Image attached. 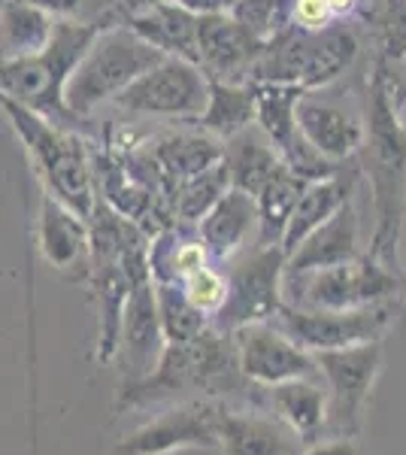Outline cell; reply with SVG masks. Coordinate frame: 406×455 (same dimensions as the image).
I'll return each mask as SVG.
<instances>
[{"label": "cell", "instance_id": "cell-1", "mask_svg": "<svg viewBox=\"0 0 406 455\" xmlns=\"http://www.w3.org/2000/svg\"><path fill=\"white\" fill-rule=\"evenodd\" d=\"M361 176H367L373 204V240L367 255H373L388 270L401 274L397 246L406 225V122L388 85V64L376 61L367 85L364 143L355 156ZM403 276V274H401Z\"/></svg>", "mask_w": 406, "mask_h": 455}, {"label": "cell", "instance_id": "cell-2", "mask_svg": "<svg viewBox=\"0 0 406 455\" xmlns=\"http://www.w3.org/2000/svg\"><path fill=\"white\" fill-rule=\"evenodd\" d=\"M0 113L25 146L31 167L43 182V192L88 222L98 207V188H94L92 152L83 137L61 131L46 116L21 107L4 92H0Z\"/></svg>", "mask_w": 406, "mask_h": 455}, {"label": "cell", "instance_id": "cell-3", "mask_svg": "<svg viewBox=\"0 0 406 455\" xmlns=\"http://www.w3.org/2000/svg\"><path fill=\"white\" fill-rule=\"evenodd\" d=\"M100 28L103 21L55 19V31L43 52L28 58H0V92L55 124L76 122V116L64 104V85Z\"/></svg>", "mask_w": 406, "mask_h": 455}, {"label": "cell", "instance_id": "cell-4", "mask_svg": "<svg viewBox=\"0 0 406 455\" xmlns=\"http://www.w3.org/2000/svg\"><path fill=\"white\" fill-rule=\"evenodd\" d=\"M358 55L361 36L346 21H334L322 31H298L288 25L276 40L261 49L252 83H291L304 92H315L346 76Z\"/></svg>", "mask_w": 406, "mask_h": 455}, {"label": "cell", "instance_id": "cell-5", "mask_svg": "<svg viewBox=\"0 0 406 455\" xmlns=\"http://www.w3.org/2000/svg\"><path fill=\"white\" fill-rule=\"evenodd\" d=\"M161 49L124 25H103L64 85V104L76 119L94 113L103 100H115L134 79L164 61Z\"/></svg>", "mask_w": 406, "mask_h": 455}, {"label": "cell", "instance_id": "cell-6", "mask_svg": "<svg viewBox=\"0 0 406 455\" xmlns=\"http://www.w3.org/2000/svg\"><path fill=\"white\" fill-rule=\"evenodd\" d=\"M234 373H240V368L231 334L210 325L201 337L188 343H164L158 364L149 377L137 379V383H124L119 407L124 403L139 407V403H152L179 392H195V388L212 392L221 383H231Z\"/></svg>", "mask_w": 406, "mask_h": 455}, {"label": "cell", "instance_id": "cell-7", "mask_svg": "<svg viewBox=\"0 0 406 455\" xmlns=\"http://www.w3.org/2000/svg\"><path fill=\"white\" fill-rule=\"evenodd\" d=\"M225 264V300L212 315V328L231 334L249 322H270L285 300V252L279 243H255Z\"/></svg>", "mask_w": 406, "mask_h": 455}, {"label": "cell", "instance_id": "cell-8", "mask_svg": "<svg viewBox=\"0 0 406 455\" xmlns=\"http://www.w3.org/2000/svg\"><path fill=\"white\" fill-rule=\"evenodd\" d=\"M285 283L298 289L291 307H306V310H355L367 304H388L403 291V276L367 252L334 267L285 276Z\"/></svg>", "mask_w": 406, "mask_h": 455}, {"label": "cell", "instance_id": "cell-9", "mask_svg": "<svg viewBox=\"0 0 406 455\" xmlns=\"http://www.w3.org/2000/svg\"><path fill=\"white\" fill-rule=\"evenodd\" d=\"M382 352H386L382 340L313 352L324 392H328L324 431L330 437H358L373 383L382 371Z\"/></svg>", "mask_w": 406, "mask_h": 455}, {"label": "cell", "instance_id": "cell-10", "mask_svg": "<svg viewBox=\"0 0 406 455\" xmlns=\"http://www.w3.org/2000/svg\"><path fill=\"white\" fill-rule=\"evenodd\" d=\"M391 319H394L391 300L388 304L355 307V310H306V307H291L283 300V307L270 322L285 337H291L300 349L324 352L382 340Z\"/></svg>", "mask_w": 406, "mask_h": 455}, {"label": "cell", "instance_id": "cell-11", "mask_svg": "<svg viewBox=\"0 0 406 455\" xmlns=\"http://www.w3.org/2000/svg\"><path fill=\"white\" fill-rule=\"evenodd\" d=\"M206 94H210L206 73L186 58L167 55L164 61L134 79L113 104L124 113L195 122L206 107Z\"/></svg>", "mask_w": 406, "mask_h": 455}, {"label": "cell", "instance_id": "cell-12", "mask_svg": "<svg viewBox=\"0 0 406 455\" xmlns=\"http://www.w3.org/2000/svg\"><path fill=\"white\" fill-rule=\"evenodd\" d=\"M234 355L243 379L255 386H276L288 379L319 377L313 352L300 349L291 337H285L273 322H249L231 331Z\"/></svg>", "mask_w": 406, "mask_h": 455}, {"label": "cell", "instance_id": "cell-13", "mask_svg": "<svg viewBox=\"0 0 406 455\" xmlns=\"http://www.w3.org/2000/svg\"><path fill=\"white\" fill-rule=\"evenodd\" d=\"M219 407L210 401H191L146 422L134 435L115 443V455H173L182 450H216Z\"/></svg>", "mask_w": 406, "mask_h": 455}, {"label": "cell", "instance_id": "cell-14", "mask_svg": "<svg viewBox=\"0 0 406 455\" xmlns=\"http://www.w3.org/2000/svg\"><path fill=\"white\" fill-rule=\"evenodd\" d=\"M298 134L328 161H352L364 143V116L352 113L337 100H328L322 94L304 92L294 109Z\"/></svg>", "mask_w": 406, "mask_h": 455}, {"label": "cell", "instance_id": "cell-15", "mask_svg": "<svg viewBox=\"0 0 406 455\" xmlns=\"http://www.w3.org/2000/svg\"><path fill=\"white\" fill-rule=\"evenodd\" d=\"M261 49L231 16H197V68L206 79L252 83Z\"/></svg>", "mask_w": 406, "mask_h": 455}, {"label": "cell", "instance_id": "cell-16", "mask_svg": "<svg viewBox=\"0 0 406 455\" xmlns=\"http://www.w3.org/2000/svg\"><path fill=\"white\" fill-rule=\"evenodd\" d=\"M161 349H164V334H161L158 307H155V285L152 280L134 283L124 300L119 349H115L122 371L128 373V383L149 377L161 358Z\"/></svg>", "mask_w": 406, "mask_h": 455}, {"label": "cell", "instance_id": "cell-17", "mask_svg": "<svg viewBox=\"0 0 406 455\" xmlns=\"http://www.w3.org/2000/svg\"><path fill=\"white\" fill-rule=\"evenodd\" d=\"M36 246H40L43 261L55 274L64 276H88V222L76 212L58 204L55 197L43 192L40 195V219H36Z\"/></svg>", "mask_w": 406, "mask_h": 455}, {"label": "cell", "instance_id": "cell-18", "mask_svg": "<svg viewBox=\"0 0 406 455\" xmlns=\"http://www.w3.org/2000/svg\"><path fill=\"white\" fill-rule=\"evenodd\" d=\"M361 255V222L355 195L346 197L324 222L300 240V246L285 259V276H298L306 270L334 267Z\"/></svg>", "mask_w": 406, "mask_h": 455}, {"label": "cell", "instance_id": "cell-19", "mask_svg": "<svg viewBox=\"0 0 406 455\" xmlns=\"http://www.w3.org/2000/svg\"><path fill=\"white\" fill-rule=\"evenodd\" d=\"M197 237L206 246L210 259L231 261L243 249L258 243V207L255 197L237 188H227L212 204V210L197 222Z\"/></svg>", "mask_w": 406, "mask_h": 455}, {"label": "cell", "instance_id": "cell-20", "mask_svg": "<svg viewBox=\"0 0 406 455\" xmlns=\"http://www.w3.org/2000/svg\"><path fill=\"white\" fill-rule=\"evenodd\" d=\"M216 450L221 455H298L304 443L276 416L234 413L219 407Z\"/></svg>", "mask_w": 406, "mask_h": 455}, {"label": "cell", "instance_id": "cell-21", "mask_svg": "<svg viewBox=\"0 0 406 455\" xmlns=\"http://www.w3.org/2000/svg\"><path fill=\"white\" fill-rule=\"evenodd\" d=\"M119 25L131 28L139 40L161 49L164 55L197 64V16L176 6L173 0H149L124 12Z\"/></svg>", "mask_w": 406, "mask_h": 455}, {"label": "cell", "instance_id": "cell-22", "mask_svg": "<svg viewBox=\"0 0 406 455\" xmlns=\"http://www.w3.org/2000/svg\"><path fill=\"white\" fill-rule=\"evenodd\" d=\"M143 156L149 158L152 171L158 176L161 188H164V197H170L182 182H188L191 176L203 173L206 167L216 164L221 158V140L206 134L203 128L179 131V134L161 137Z\"/></svg>", "mask_w": 406, "mask_h": 455}, {"label": "cell", "instance_id": "cell-23", "mask_svg": "<svg viewBox=\"0 0 406 455\" xmlns=\"http://www.w3.org/2000/svg\"><path fill=\"white\" fill-rule=\"evenodd\" d=\"M358 176H361V167H343V171L334 176L306 182L304 195L294 204L291 219H288L285 231H283V240H279V249L285 252V259L300 246V240H304L306 234H313L315 228L346 201V197L355 195Z\"/></svg>", "mask_w": 406, "mask_h": 455}, {"label": "cell", "instance_id": "cell-24", "mask_svg": "<svg viewBox=\"0 0 406 455\" xmlns=\"http://www.w3.org/2000/svg\"><path fill=\"white\" fill-rule=\"evenodd\" d=\"M221 164L227 171V186L237 192L258 195L264 188V182L283 164V156L267 137L258 131V124H249L240 134L227 137L221 143Z\"/></svg>", "mask_w": 406, "mask_h": 455}, {"label": "cell", "instance_id": "cell-25", "mask_svg": "<svg viewBox=\"0 0 406 455\" xmlns=\"http://www.w3.org/2000/svg\"><path fill=\"white\" fill-rule=\"evenodd\" d=\"M267 388L276 419L285 422L304 446L315 443L324 431V419H328V392H324L322 377L288 379V383Z\"/></svg>", "mask_w": 406, "mask_h": 455}, {"label": "cell", "instance_id": "cell-26", "mask_svg": "<svg viewBox=\"0 0 406 455\" xmlns=\"http://www.w3.org/2000/svg\"><path fill=\"white\" fill-rule=\"evenodd\" d=\"M55 19L31 0L0 4V58H28L49 46Z\"/></svg>", "mask_w": 406, "mask_h": 455}, {"label": "cell", "instance_id": "cell-27", "mask_svg": "<svg viewBox=\"0 0 406 455\" xmlns=\"http://www.w3.org/2000/svg\"><path fill=\"white\" fill-rule=\"evenodd\" d=\"M191 124L219 137L221 143L240 134L249 124H255V83H216V79H210L206 107Z\"/></svg>", "mask_w": 406, "mask_h": 455}, {"label": "cell", "instance_id": "cell-28", "mask_svg": "<svg viewBox=\"0 0 406 455\" xmlns=\"http://www.w3.org/2000/svg\"><path fill=\"white\" fill-rule=\"evenodd\" d=\"M304 176H298L291 167L279 164V171L264 182V188L255 195V207H258V243H279L283 231L291 219L294 204L300 201L306 188Z\"/></svg>", "mask_w": 406, "mask_h": 455}, {"label": "cell", "instance_id": "cell-29", "mask_svg": "<svg viewBox=\"0 0 406 455\" xmlns=\"http://www.w3.org/2000/svg\"><path fill=\"white\" fill-rule=\"evenodd\" d=\"M304 98V88L291 83H255V124L267 140L276 146L279 156L298 137L294 109Z\"/></svg>", "mask_w": 406, "mask_h": 455}, {"label": "cell", "instance_id": "cell-30", "mask_svg": "<svg viewBox=\"0 0 406 455\" xmlns=\"http://www.w3.org/2000/svg\"><path fill=\"white\" fill-rule=\"evenodd\" d=\"M155 285V307L164 343H188L201 337L210 328V315L191 307V300L182 295L179 283H152Z\"/></svg>", "mask_w": 406, "mask_h": 455}, {"label": "cell", "instance_id": "cell-31", "mask_svg": "<svg viewBox=\"0 0 406 455\" xmlns=\"http://www.w3.org/2000/svg\"><path fill=\"white\" fill-rule=\"evenodd\" d=\"M227 188H231L227 186V171L219 158L212 167L191 176L188 182H182V186L170 195V210H173V216L179 219L182 225H197Z\"/></svg>", "mask_w": 406, "mask_h": 455}, {"label": "cell", "instance_id": "cell-32", "mask_svg": "<svg viewBox=\"0 0 406 455\" xmlns=\"http://www.w3.org/2000/svg\"><path fill=\"white\" fill-rule=\"evenodd\" d=\"M288 6H291V0H237L227 16L237 21L252 40L267 46L270 40H276L291 25L288 21Z\"/></svg>", "mask_w": 406, "mask_h": 455}, {"label": "cell", "instance_id": "cell-33", "mask_svg": "<svg viewBox=\"0 0 406 455\" xmlns=\"http://www.w3.org/2000/svg\"><path fill=\"white\" fill-rule=\"evenodd\" d=\"M364 19L379 36L382 61L397 64L406 55V0H364Z\"/></svg>", "mask_w": 406, "mask_h": 455}, {"label": "cell", "instance_id": "cell-34", "mask_svg": "<svg viewBox=\"0 0 406 455\" xmlns=\"http://www.w3.org/2000/svg\"><path fill=\"white\" fill-rule=\"evenodd\" d=\"M179 289H182V295L191 300V307L206 313L212 322V315L219 313L221 300H225V274H219L216 267L203 264V267L191 270L188 276H182Z\"/></svg>", "mask_w": 406, "mask_h": 455}, {"label": "cell", "instance_id": "cell-35", "mask_svg": "<svg viewBox=\"0 0 406 455\" xmlns=\"http://www.w3.org/2000/svg\"><path fill=\"white\" fill-rule=\"evenodd\" d=\"M52 19L64 21H103L109 10V0H31Z\"/></svg>", "mask_w": 406, "mask_h": 455}, {"label": "cell", "instance_id": "cell-36", "mask_svg": "<svg viewBox=\"0 0 406 455\" xmlns=\"http://www.w3.org/2000/svg\"><path fill=\"white\" fill-rule=\"evenodd\" d=\"M288 21H291V28H298V31H322V28L334 25L339 19L330 12V6L324 4V0H291V6H288Z\"/></svg>", "mask_w": 406, "mask_h": 455}, {"label": "cell", "instance_id": "cell-37", "mask_svg": "<svg viewBox=\"0 0 406 455\" xmlns=\"http://www.w3.org/2000/svg\"><path fill=\"white\" fill-rule=\"evenodd\" d=\"M298 455H361L355 437H330L324 443H309Z\"/></svg>", "mask_w": 406, "mask_h": 455}, {"label": "cell", "instance_id": "cell-38", "mask_svg": "<svg viewBox=\"0 0 406 455\" xmlns=\"http://www.w3.org/2000/svg\"><path fill=\"white\" fill-rule=\"evenodd\" d=\"M173 4L195 12V16H227L237 0H173Z\"/></svg>", "mask_w": 406, "mask_h": 455}, {"label": "cell", "instance_id": "cell-39", "mask_svg": "<svg viewBox=\"0 0 406 455\" xmlns=\"http://www.w3.org/2000/svg\"><path fill=\"white\" fill-rule=\"evenodd\" d=\"M324 4L330 6V12H334L337 19H343V16H355L361 0H324Z\"/></svg>", "mask_w": 406, "mask_h": 455}, {"label": "cell", "instance_id": "cell-40", "mask_svg": "<svg viewBox=\"0 0 406 455\" xmlns=\"http://www.w3.org/2000/svg\"><path fill=\"white\" fill-rule=\"evenodd\" d=\"M403 104H406V100H403ZM403 104H401V107H403ZM401 116H403V122H406V113H401Z\"/></svg>", "mask_w": 406, "mask_h": 455}, {"label": "cell", "instance_id": "cell-41", "mask_svg": "<svg viewBox=\"0 0 406 455\" xmlns=\"http://www.w3.org/2000/svg\"><path fill=\"white\" fill-rule=\"evenodd\" d=\"M0 4H4V0H0Z\"/></svg>", "mask_w": 406, "mask_h": 455}]
</instances>
